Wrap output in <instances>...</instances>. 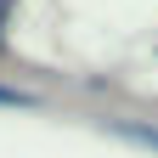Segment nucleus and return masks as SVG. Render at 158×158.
Returning a JSON list of instances; mask_svg holds the SVG:
<instances>
[{
	"label": "nucleus",
	"instance_id": "nucleus-1",
	"mask_svg": "<svg viewBox=\"0 0 158 158\" xmlns=\"http://www.w3.org/2000/svg\"><path fill=\"white\" fill-rule=\"evenodd\" d=\"M34 96H23V90H11V85H0V107H28Z\"/></svg>",
	"mask_w": 158,
	"mask_h": 158
},
{
	"label": "nucleus",
	"instance_id": "nucleus-2",
	"mask_svg": "<svg viewBox=\"0 0 158 158\" xmlns=\"http://www.w3.org/2000/svg\"><path fill=\"white\" fill-rule=\"evenodd\" d=\"M0 23H6V0H0Z\"/></svg>",
	"mask_w": 158,
	"mask_h": 158
}]
</instances>
